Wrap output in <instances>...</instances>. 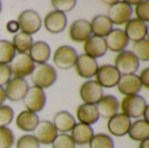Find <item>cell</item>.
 Instances as JSON below:
<instances>
[{
	"instance_id": "cell-1",
	"label": "cell",
	"mask_w": 149,
	"mask_h": 148,
	"mask_svg": "<svg viewBox=\"0 0 149 148\" xmlns=\"http://www.w3.org/2000/svg\"><path fill=\"white\" fill-rule=\"evenodd\" d=\"M31 79L35 86L41 89L49 88L57 80V71L46 63L39 64L34 67Z\"/></svg>"
},
{
	"instance_id": "cell-2",
	"label": "cell",
	"mask_w": 149,
	"mask_h": 148,
	"mask_svg": "<svg viewBox=\"0 0 149 148\" xmlns=\"http://www.w3.org/2000/svg\"><path fill=\"white\" fill-rule=\"evenodd\" d=\"M133 8L127 1H117L111 4L108 11L107 17L112 22V24L120 25L127 24L132 17Z\"/></svg>"
},
{
	"instance_id": "cell-3",
	"label": "cell",
	"mask_w": 149,
	"mask_h": 148,
	"mask_svg": "<svg viewBox=\"0 0 149 148\" xmlns=\"http://www.w3.org/2000/svg\"><path fill=\"white\" fill-rule=\"evenodd\" d=\"M77 51L70 45H61L54 52L53 63L61 70H68L72 68L78 59Z\"/></svg>"
},
{
	"instance_id": "cell-4",
	"label": "cell",
	"mask_w": 149,
	"mask_h": 148,
	"mask_svg": "<svg viewBox=\"0 0 149 148\" xmlns=\"http://www.w3.org/2000/svg\"><path fill=\"white\" fill-rule=\"evenodd\" d=\"M148 104L146 99L140 95L127 96L121 101L122 113L130 118H140L143 116Z\"/></svg>"
},
{
	"instance_id": "cell-5",
	"label": "cell",
	"mask_w": 149,
	"mask_h": 148,
	"mask_svg": "<svg viewBox=\"0 0 149 148\" xmlns=\"http://www.w3.org/2000/svg\"><path fill=\"white\" fill-rule=\"evenodd\" d=\"M10 69L15 78L24 79L31 74L35 65L27 53H17L10 62Z\"/></svg>"
},
{
	"instance_id": "cell-6",
	"label": "cell",
	"mask_w": 149,
	"mask_h": 148,
	"mask_svg": "<svg viewBox=\"0 0 149 148\" xmlns=\"http://www.w3.org/2000/svg\"><path fill=\"white\" fill-rule=\"evenodd\" d=\"M114 64L115 68L118 70L120 75L122 74V76L134 74L140 66V61L131 51H120L116 56Z\"/></svg>"
},
{
	"instance_id": "cell-7",
	"label": "cell",
	"mask_w": 149,
	"mask_h": 148,
	"mask_svg": "<svg viewBox=\"0 0 149 148\" xmlns=\"http://www.w3.org/2000/svg\"><path fill=\"white\" fill-rule=\"evenodd\" d=\"M23 102L28 109L27 111L36 113L44 109L46 104V95L43 89L34 85L29 87L23 99Z\"/></svg>"
},
{
	"instance_id": "cell-8",
	"label": "cell",
	"mask_w": 149,
	"mask_h": 148,
	"mask_svg": "<svg viewBox=\"0 0 149 148\" xmlns=\"http://www.w3.org/2000/svg\"><path fill=\"white\" fill-rule=\"evenodd\" d=\"M17 23L21 32L31 35L40 30L42 20L37 11L32 10H25L19 14Z\"/></svg>"
},
{
	"instance_id": "cell-9",
	"label": "cell",
	"mask_w": 149,
	"mask_h": 148,
	"mask_svg": "<svg viewBox=\"0 0 149 148\" xmlns=\"http://www.w3.org/2000/svg\"><path fill=\"white\" fill-rule=\"evenodd\" d=\"M96 81L101 87L112 88L118 85L121 75L115 68L111 65H103L98 68L96 73Z\"/></svg>"
},
{
	"instance_id": "cell-10",
	"label": "cell",
	"mask_w": 149,
	"mask_h": 148,
	"mask_svg": "<svg viewBox=\"0 0 149 148\" xmlns=\"http://www.w3.org/2000/svg\"><path fill=\"white\" fill-rule=\"evenodd\" d=\"M79 94L85 104L96 105L103 97V88L96 80H88L82 84Z\"/></svg>"
},
{
	"instance_id": "cell-11",
	"label": "cell",
	"mask_w": 149,
	"mask_h": 148,
	"mask_svg": "<svg viewBox=\"0 0 149 148\" xmlns=\"http://www.w3.org/2000/svg\"><path fill=\"white\" fill-rule=\"evenodd\" d=\"M58 135V131L53 124L48 120L39 121L36 128L33 130V137L39 144L50 145L53 142Z\"/></svg>"
},
{
	"instance_id": "cell-12",
	"label": "cell",
	"mask_w": 149,
	"mask_h": 148,
	"mask_svg": "<svg viewBox=\"0 0 149 148\" xmlns=\"http://www.w3.org/2000/svg\"><path fill=\"white\" fill-rule=\"evenodd\" d=\"M28 89L29 85L24 79L14 77L7 83L4 89L6 99L10 101H19L24 99Z\"/></svg>"
},
{
	"instance_id": "cell-13",
	"label": "cell",
	"mask_w": 149,
	"mask_h": 148,
	"mask_svg": "<svg viewBox=\"0 0 149 148\" xmlns=\"http://www.w3.org/2000/svg\"><path fill=\"white\" fill-rule=\"evenodd\" d=\"M44 24L49 32L58 34L65 29L67 25V17L65 13L54 10L47 13L44 19Z\"/></svg>"
},
{
	"instance_id": "cell-14",
	"label": "cell",
	"mask_w": 149,
	"mask_h": 148,
	"mask_svg": "<svg viewBox=\"0 0 149 148\" xmlns=\"http://www.w3.org/2000/svg\"><path fill=\"white\" fill-rule=\"evenodd\" d=\"M124 32L128 40L137 43L146 38L148 36V28L145 22L138 18H132L126 24Z\"/></svg>"
},
{
	"instance_id": "cell-15",
	"label": "cell",
	"mask_w": 149,
	"mask_h": 148,
	"mask_svg": "<svg viewBox=\"0 0 149 148\" xmlns=\"http://www.w3.org/2000/svg\"><path fill=\"white\" fill-rule=\"evenodd\" d=\"M131 126L130 119L123 113H117L109 119L107 128L109 133L116 137H122L128 133Z\"/></svg>"
},
{
	"instance_id": "cell-16",
	"label": "cell",
	"mask_w": 149,
	"mask_h": 148,
	"mask_svg": "<svg viewBox=\"0 0 149 148\" xmlns=\"http://www.w3.org/2000/svg\"><path fill=\"white\" fill-rule=\"evenodd\" d=\"M117 85L119 92L121 94L126 95V97L137 95V93L141 90L142 87V84L140 80L139 76L135 74L121 76Z\"/></svg>"
},
{
	"instance_id": "cell-17",
	"label": "cell",
	"mask_w": 149,
	"mask_h": 148,
	"mask_svg": "<svg viewBox=\"0 0 149 148\" xmlns=\"http://www.w3.org/2000/svg\"><path fill=\"white\" fill-rule=\"evenodd\" d=\"M75 66L78 74L83 79L93 78L96 75L99 68L97 61L86 54H81L78 57Z\"/></svg>"
},
{
	"instance_id": "cell-18",
	"label": "cell",
	"mask_w": 149,
	"mask_h": 148,
	"mask_svg": "<svg viewBox=\"0 0 149 148\" xmlns=\"http://www.w3.org/2000/svg\"><path fill=\"white\" fill-rule=\"evenodd\" d=\"M105 40L107 49L113 52L123 51L129 44L127 37L121 29H113L107 34Z\"/></svg>"
},
{
	"instance_id": "cell-19",
	"label": "cell",
	"mask_w": 149,
	"mask_h": 148,
	"mask_svg": "<svg viewBox=\"0 0 149 148\" xmlns=\"http://www.w3.org/2000/svg\"><path fill=\"white\" fill-rule=\"evenodd\" d=\"M84 50L86 55L93 58H98L103 57L107 51V46L104 38L99 36H91L85 43Z\"/></svg>"
},
{
	"instance_id": "cell-20",
	"label": "cell",
	"mask_w": 149,
	"mask_h": 148,
	"mask_svg": "<svg viewBox=\"0 0 149 148\" xmlns=\"http://www.w3.org/2000/svg\"><path fill=\"white\" fill-rule=\"evenodd\" d=\"M91 24L87 20L79 19L74 21L69 29V35L74 42L86 41L92 35Z\"/></svg>"
},
{
	"instance_id": "cell-21",
	"label": "cell",
	"mask_w": 149,
	"mask_h": 148,
	"mask_svg": "<svg viewBox=\"0 0 149 148\" xmlns=\"http://www.w3.org/2000/svg\"><path fill=\"white\" fill-rule=\"evenodd\" d=\"M95 106L100 117L103 119L112 118L113 116L117 114V112L119 110V101L113 95L103 96Z\"/></svg>"
},
{
	"instance_id": "cell-22",
	"label": "cell",
	"mask_w": 149,
	"mask_h": 148,
	"mask_svg": "<svg viewBox=\"0 0 149 148\" xmlns=\"http://www.w3.org/2000/svg\"><path fill=\"white\" fill-rule=\"evenodd\" d=\"M94 133L91 126L85 125L82 123H77L71 131L70 136L72 137L75 145L84 146L89 143Z\"/></svg>"
},
{
	"instance_id": "cell-23",
	"label": "cell",
	"mask_w": 149,
	"mask_h": 148,
	"mask_svg": "<svg viewBox=\"0 0 149 148\" xmlns=\"http://www.w3.org/2000/svg\"><path fill=\"white\" fill-rule=\"evenodd\" d=\"M29 56L33 62L45 64L51 56V48L49 44L44 41H37L32 44L30 49Z\"/></svg>"
},
{
	"instance_id": "cell-24",
	"label": "cell",
	"mask_w": 149,
	"mask_h": 148,
	"mask_svg": "<svg viewBox=\"0 0 149 148\" xmlns=\"http://www.w3.org/2000/svg\"><path fill=\"white\" fill-rule=\"evenodd\" d=\"M77 118L79 123L91 126L99 120L100 115L95 105L83 104L78 107Z\"/></svg>"
},
{
	"instance_id": "cell-25",
	"label": "cell",
	"mask_w": 149,
	"mask_h": 148,
	"mask_svg": "<svg viewBox=\"0 0 149 148\" xmlns=\"http://www.w3.org/2000/svg\"><path fill=\"white\" fill-rule=\"evenodd\" d=\"M92 32L95 36L101 38L107 37V34L113 30V24L107 15H97L91 21Z\"/></svg>"
},
{
	"instance_id": "cell-26",
	"label": "cell",
	"mask_w": 149,
	"mask_h": 148,
	"mask_svg": "<svg viewBox=\"0 0 149 148\" xmlns=\"http://www.w3.org/2000/svg\"><path fill=\"white\" fill-rule=\"evenodd\" d=\"M52 124L57 131L65 133L72 130L76 125V121L70 113L66 111H61L54 116Z\"/></svg>"
},
{
	"instance_id": "cell-27",
	"label": "cell",
	"mask_w": 149,
	"mask_h": 148,
	"mask_svg": "<svg viewBox=\"0 0 149 148\" xmlns=\"http://www.w3.org/2000/svg\"><path fill=\"white\" fill-rule=\"evenodd\" d=\"M38 123V116L30 111L21 112L16 119V126L24 132H33Z\"/></svg>"
},
{
	"instance_id": "cell-28",
	"label": "cell",
	"mask_w": 149,
	"mask_h": 148,
	"mask_svg": "<svg viewBox=\"0 0 149 148\" xmlns=\"http://www.w3.org/2000/svg\"><path fill=\"white\" fill-rule=\"evenodd\" d=\"M129 137L134 141L142 142L149 139V123L144 120H139L131 123L128 131Z\"/></svg>"
},
{
	"instance_id": "cell-29",
	"label": "cell",
	"mask_w": 149,
	"mask_h": 148,
	"mask_svg": "<svg viewBox=\"0 0 149 148\" xmlns=\"http://www.w3.org/2000/svg\"><path fill=\"white\" fill-rule=\"evenodd\" d=\"M11 44L15 51H17L18 53H26L28 51H30L33 44V39L31 35L24 32H18L13 37Z\"/></svg>"
},
{
	"instance_id": "cell-30",
	"label": "cell",
	"mask_w": 149,
	"mask_h": 148,
	"mask_svg": "<svg viewBox=\"0 0 149 148\" xmlns=\"http://www.w3.org/2000/svg\"><path fill=\"white\" fill-rule=\"evenodd\" d=\"M16 55V51L8 40H0V64L7 65L11 62Z\"/></svg>"
},
{
	"instance_id": "cell-31",
	"label": "cell",
	"mask_w": 149,
	"mask_h": 148,
	"mask_svg": "<svg viewBox=\"0 0 149 148\" xmlns=\"http://www.w3.org/2000/svg\"><path fill=\"white\" fill-rule=\"evenodd\" d=\"M90 148H114L113 139L105 133L94 134L89 141Z\"/></svg>"
},
{
	"instance_id": "cell-32",
	"label": "cell",
	"mask_w": 149,
	"mask_h": 148,
	"mask_svg": "<svg viewBox=\"0 0 149 148\" xmlns=\"http://www.w3.org/2000/svg\"><path fill=\"white\" fill-rule=\"evenodd\" d=\"M133 53L140 61L147 62L149 60V42L147 38L139 41L134 45Z\"/></svg>"
},
{
	"instance_id": "cell-33",
	"label": "cell",
	"mask_w": 149,
	"mask_h": 148,
	"mask_svg": "<svg viewBox=\"0 0 149 148\" xmlns=\"http://www.w3.org/2000/svg\"><path fill=\"white\" fill-rule=\"evenodd\" d=\"M15 141L12 131L5 127H0V148H10Z\"/></svg>"
},
{
	"instance_id": "cell-34",
	"label": "cell",
	"mask_w": 149,
	"mask_h": 148,
	"mask_svg": "<svg viewBox=\"0 0 149 148\" xmlns=\"http://www.w3.org/2000/svg\"><path fill=\"white\" fill-rule=\"evenodd\" d=\"M52 146V148H75V143L70 135L61 133L57 135Z\"/></svg>"
},
{
	"instance_id": "cell-35",
	"label": "cell",
	"mask_w": 149,
	"mask_h": 148,
	"mask_svg": "<svg viewBox=\"0 0 149 148\" xmlns=\"http://www.w3.org/2000/svg\"><path fill=\"white\" fill-rule=\"evenodd\" d=\"M14 112L11 107L5 105L0 106V127H5L10 125L13 120Z\"/></svg>"
},
{
	"instance_id": "cell-36",
	"label": "cell",
	"mask_w": 149,
	"mask_h": 148,
	"mask_svg": "<svg viewBox=\"0 0 149 148\" xmlns=\"http://www.w3.org/2000/svg\"><path fill=\"white\" fill-rule=\"evenodd\" d=\"M55 10L61 11L63 13L71 11L76 5L75 0H52L51 2Z\"/></svg>"
},
{
	"instance_id": "cell-37",
	"label": "cell",
	"mask_w": 149,
	"mask_h": 148,
	"mask_svg": "<svg viewBox=\"0 0 149 148\" xmlns=\"http://www.w3.org/2000/svg\"><path fill=\"white\" fill-rule=\"evenodd\" d=\"M17 148H40V144L32 135L26 134L17 140Z\"/></svg>"
},
{
	"instance_id": "cell-38",
	"label": "cell",
	"mask_w": 149,
	"mask_h": 148,
	"mask_svg": "<svg viewBox=\"0 0 149 148\" xmlns=\"http://www.w3.org/2000/svg\"><path fill=\"white\" fill-rule=\"evenodd\" d=\"M135 14L137 18L143 21H149V2L148 1H140L136 4L135 8Z\"/></svg>"
},
{
	"instance_id": "cell-39",
	"label": "cell",
	"mask_w": 149,
	"mask_h": 148,
	"mask_svg": "<svg viewBox=\"0 0 149 148\" xmlns=\"http://www.w3.org/2000/svg\"><path fill=\"white\" fill-rule=\"evenodd\" d=\"M11 72L7 65L0 64V86L7 85V83L10 80Z\"/></svg>"
},
{
	"instance_id": "cell-40",
	"label": "cell",
	"mask_w": 149,
	"mask_h": 148,
	"mask_svg": "<svg viewBox=\"0 0 149 148\" xmlns=\"http://www.w3.org/2000/svg\"><path fill=\"white\" fill-rule=\"evenodd\" d=\"M140 80L142 84V85H144L146 88L149 87V68L147 67L144 70H142V72H141V75L139 76Z\"/></svg>"
},
{
	"instance_id": "cell-41",
	"label": "cell",
	"mask_w": 149,
	"mask_h": 148,
	"mask_svg": "<svg viewBox=\"0 0 149 148\" xmlns=\"http://www.w3.org/2000/svg\"><path fill=\"white\" fill-rule=\"evenodd\" d=\"M6 30L10 33H17L19 31V24L16 20H10L6 24Z\"/></svg>"
},
{
	"instance_id": "cell-42",
	"label": "cell",
	"mask_w": 149,
	"mask_h": 148,
	"mask_svg": "<svg viewBox=\"0 0 149 148\" xmlns=\"http://www.w3.org/2000/svg\"><path fill=\"white\" fill-rule=\"evenodd\" d=\"M6 99V95H5V91L3 86H0V106L5 101Z\"/></svg>"
},
{
	"instance_id": "cell-43",
	"label": "cell",
	"mask_w": 149,
	"mask_h": 148,
	"mask_svg": "<svg viewBox=\"0 0 149 148\" xmlns=\"http://www.w3.org/2000/svg\"><path fill=\"white\" fill-rule=\"evenodd\" d=\"M143 116H144V120L147 122H149V106H147V107L144 111Z\"/></svg>"
},
{
	"instance_id": "cell-44",
	"label": "cell",
	"mask_w": 149,
	"mask_h": 148,
	"mask_svg": "<svg viewBox=\"0 0 149 148\" xmlns=\"http://www.w3.org/2000/svg\"><path fill=\"white\" fill-rule=\"evenodd\" d=\"M139 148H149V139L141 142Z\"/></svg>"
},
{
	"instance_id": "cell-45",
	"label": "cell",
	"mask_w": 149,
	"mask_h": 148,
	"mask_svg": "<svg viewBox=\"0 0 149 148\" xmlns=\"http://www.w3.org/2000/svg\"><path fill=\"white\" fill-rule=\"evenodd\" d=\"M1 11H2V3L0 2V13H1Z\"/></svg>"
}]
</instances>
